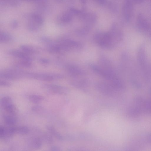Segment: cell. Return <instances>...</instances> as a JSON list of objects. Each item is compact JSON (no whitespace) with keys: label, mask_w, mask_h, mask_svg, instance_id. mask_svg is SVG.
<instances>
[{"label":"cell","mask_w":151,"mask_h":151,"mask_svg":"<svg viewBox=\"0 0 151 151\" xmlns=\"http://www.w3.org/2000/svg\"><path fill=\"white\" fill-rule=\"evenodd\" d=\"M12 104L13 103L12 99L9 96H4L2 98L1 100V105L3 108Z\"/></svg>","instance_id":"8fae6325"},{"label":"cell","mask_w":151,"mask_h":151,"mask_svg":"<svg viewBox=\"0 0 151 151\" xmlns=\"http://www.w3.org/2000/svg\"><path fill=\"white\" fill-rule=\"evenodd\" d=\"M8 54L13 57L21 59V60H32L29 55L24 52L21 50L12 49L9 50Z\"/></svg>","instance_id":"3957f363"},{"label":"cell","mask_w":151,"mask_h":151,"mask_svg":"<svg viewBox=\"0 0 151 151\" xmlns=\"http://www.w3.org/2000/svg\"><path fill=\"white\" fill-rule=\"evenodd\" d=\"M29 132V128L25 126H21L16 127V133L22 135H26Z\"/></svg>","instance_id":"7c38bea8"},{"label":"cell","mask_w":151,"mask_h":151,"mask_svg":"<svg viewBox=\"0 0 151 151\" xmlns=\"http://www.w3.org/2000/svg\"><path fill=\"white\" fill-rule=\"evenodd\" d=\"M31 109L33 111L40 114L45 113L46 111L44 107L38 105L33 106L31 108Z\"/></svg>","instance_id":"4fadbf2b"},{"label":"cell","mask_w":151,"mask_h":151,"mask_svg":"<svg viewBox=\"0 0 151 151\" xmlns=\"http://www.w3.org/2000/svg\"><path fill=\"white\" fill-rule=\"evenodd\" d=\"M0 85L1 86L9 87H10L11 84L9 82L4 80H1L0 81Z\"/></svg>","instance_id":"5bb4252c"},{"label":"cell","mask_w":151,"mask_h":151,"mask_svg":"<svg viewBox=\"0 0 151 151\" xmlns=\"http://www.w3.org/2000/svg\"><path fill=\"white\" fill-rule=\"evenodd\" d=\"M94 39L96 42L99 45L104 47H110L113 45L114 36L112 34L99 33L95 35Z\"/></svg>","instance_id":"6da1fadb"},{"label":"cell","mask_w":151,"mask_h":151,"mask_svg":"<svg viewBox=\"0 0 151 151\" xmlns=\"http://www.w3.org/2000/svg\"><path fill=\"white\" fill-rule=\"evenodd\" d=\"M39 61L42 64L47 65L49 63V60L45 58H41L39 59Z\"/></svg>","instance_id":"9a60e30c"},{"label":"cell","mask_w":151,"mask_h":151,"mask_svg":"<svg viewBox=\"0 0 151 151\" xmlns=\"http://www.w3.org/2000/svg\"><path fill=\"white\" fill-rule=\"evenodd\" d=\"M28 145L30 147L33 149H39L42 145L41 139L39 137H33L29 139Z\"/></svg>","instance_id":"277c9868"},{"label":"cell","mask_w":151,"mask_h":151,"mask_svg":"<svg viewBox=\"0 0 151 151\" xmlns=\"http://www.w3.org/2000/svg\"><path fill=\"white\" fill-rule=\"evenodd\" d=\"M21 50L24 52L30 55L36 53L38 51L34 47L27 45H22L20 47Z\"/></svg>","instance_id":"5b68a950"},{"label":"cell","mask_w":151,"mask_h":151,"mask_svg":"<svg viewBox=\"0 0 151 151\" xmlns=\"http://www.w3.org/2000/svg\"><path fill=\"white\" fill-rule=\"evenodd\" d=\"M12 115H4L3 116V119L4 123L6 125L12 126L15 124L17 120Z\"/></svg>","instance_id":"8992f818"},{"label":"cell","mask_w":151,"mask_h":151,"mask_svg":"<svg viewBox=\"0 0 151 151\" xmlns=\"http://www.w3.org/2000/svg\"><path fill=\"white\" fill-rule=\"evenodd\" d=\"M12 39V36L9 34L4 32L0 34V41L1 43H7L11 41Z\"/></svg>","instance_id":"30bf717a"},{"label":"cell","mask_w":151,"mask_h":151,"mask_svg":"<svg viewBox=\"0 0 151 151\" xmlns=\"http://www.w3.org/2000/svg\"><path fill=\"white\" fill-rule=\"evenodd\" d=\"M44 99L43 96L37 95H31L28 97L30 101L34 103H39L42 101Z\"/></svg>","instance_id":"9c48e42d"},{"label":"cell","mask_w":151,"mask_h":151,"mask_svg":"<svg viewBox=\"0 0 151 151\" xmlns=\"http://www.w3.org/2000/svg\"><path fill=\"white\" fill-rule=\"evenodd\" d=\"M42 87L45 90L56 94H65L68 91L65 87L56 84H45Z\"/></svg>","instance_id":"7a4b0ae2"},{"label":"cell","mask_w":151,"mask_h":151,"mask_svg":"<svg viewBox=\"0 0 151 151\" xmlns=\"http://www.w3.org/2000/svg\"><path fill=\"white\" fill-rule=\"evenodd\" d=\"M51 150L52 151H59L60 150L59 147L57 146H53L51 148Z\"/></svg>","instance_id":"2e32d148"},{"label":"cell","mask_w":151,"mask_h":151,"mask_svg":"<svg viewBox=\"0 0 151 151\" xmlns=\"http://www.w3.org/2000/svg\"><path fill=\"white\" fill-rule=\"evenodd\" d=\"M46 127L49 132L52 135L58 139H62V136L54 127L51 125H47Z\"/></svg>","instance_id":"52a82bcc"},{"label":"cell","mask_w":151,"mask_h":151,"mask_svg":"<svg viewBox=\"0 0 151 151\" xmlns=\"http://www.w3.org/2000/svg\"><path fill=\"white\" fill-rule=\"evenodd\" d=\"M67 69L70 73L74 75H80L83 73L81 69L73 65H68L67 67Z\"/></svg>","instance_id":"ba28073f"}]
</instances>
